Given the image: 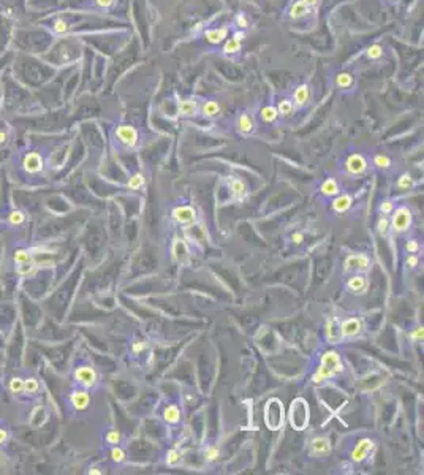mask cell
I'll return each mask as SVG.
<instances>
[{"label":"cell","instance_id":"46","mask_svg":"<svg viewBox=\"0 0 424 475\" xmlns=\"http://www.w3.org/2000/svg\"><path fill=\"white\" fill-rule=\"evenodd\" d=\"M122 440V434L119 433V431H110V433L106 434V442L111 443V445H117Z\"/></svg>","mask_w":424,"mask_h":475},{"label":"cell","instance_id":"32","mask_svg":"<svg viewBox=\"0 0 424 475\" xmlns=\"http://www.w3.org/2000/svg\"><path fill=\"white\" fill-rule=\"evenodd\" d=\"M13 260H15V263L18 265H22V263H32L34 260H32V253L27 249H19L15 252V255H13Z\"/></svg>","mask_w":424,"mask_h":475},{"label":"cell","instance_id":"5","mask_svg":"<svg viewBox=\"0 0 424 475\" xmlns=\"http://www.w3.org/2000/svg\"><path fill=\"white\" fill-rule=\"evenodd\" d=\"M411 220H413V215H411L410 209L405 206H401V208H397L396 211H392L389 225L392 227V230L396 233H404L405 230L410 228Z\"/></svg>","mask_w":424,"mask_h":475},{"label":"cell","instance_id":"52","mask_svg":"<svg viewBox=\"0 0 424 475\" xmlns=\"http://www.w3.org/2000/svg\"><path fill=\"white\" fill-rule=\"evenodd\" d=\"M8 439H10V431L5 428H0V445H3Z\"/></svg>","mask_w":424,"mask_h":475},{"label":"cell","instance_id":"53","mask_svg":"<svg viewBox=\"0 0 424 475\" xmlns=\"http://www.w3.org/2000/svg\"><path fill=\"white\" fill-rule=\"evenodd\" d=\"M291 239H293V243H295L296 246H299V244L302 243V241H304V234L299 233V231H296V233H293V236H291Z\"/></svg>","mask_w":424,"mask_h":475},{"label":"cell","instance_id":"6","mask_svg":"<svg viewBox=\"0 0 424 475\" xmlns=\"http://www.w3.org/2000/svg\"><path fill=\"white\" fill-rule=\"evenodd\" d=\"M245 30H236L231 37H228L226 40L223 41V48H221V53L225 56H238L240 53V49H242V43L245 40Z\"/></svg>","mask_w":424,"mask_h":475},{"label":"cell","instance_id":"57","mask_svg":"<svg viewBox=\"0 0 424 475\" xmlns=\"http://www.w3.org/2000/svg\"><path fill=\"white\" fill-rule=\"evenodd\" d=\"M6 141H8V133L0 130V144H5Z\"/></svg>","mask_w":424,"mask_h":475},{"label":"cell","instance_id":"9","mask_svg":"<svg viewBox=\"0 0 424 475\" xmlns=\"http://www.w3.org/2000/svg\"><path fill=\"white\" fill-rule=\"evenodd\" d=\"M291 100H293L296 108H306L312 101V87L307 82L297 84L293 91V95H291Z\"/></svg>","mask_w":424,"mask_h":475},{"label":"cell","instance_id":"36","mask_svg":"<svg viewBox=\"0 0 424 475\" xmlns=\"http://www.w3.org/2000/svg\"><path fill=\"white\" fill-rule=\"evenodd\" d=\"M8 388H10V391L13 393V395H22V393H24V379H21V377L11 379Z\"/></svg>","mask_w":424,"mask_h":475},{"label":"cell","instance_id":"40","mask_svg":"<svg viewBox=\"0 0 424 475\" xmlns=\"http://www.w3.org/2000/svg\"><path fill=\"white\" fill-rule=\"evenodd\" d=\"M53 29H54V32L57 35H63L70 30V24L65 21V19L59 18V19H55V21H54V27Z\"/></svg>","mask_w":424,"mask_h":475},{"label":"cell","instance_id":"59","mask_svg":"<svg viewBox=\"0 0 424 475\" xmlns=\"http://www.w3.org/2000/svg\"><path fill=\"white\" fill-rule=\"evenodd\" d=\"M391 2H401V0H391Z\"/></svg>","mask_w":424,"mask_h":475},{"label":"cell","instance_id":"20","mask_svg":"<svg viewBox=\"0 0 424 475\" xmlns=\"http://www.w3.org/2000/svg\"><path fill=\"white\" fill-rule=\"evenodd\" d=\"M347 287L354 295H364L367 288H369V282H367V279L364 276L358 274V276H353L348 279Z\"/></svg>","mask_w":424,"mask_h":475},{"label":"cell","instance_id":"35","mask_svg":"<svg viewBox=\"0 0 424 475\" xmlns=\"http://www.w3.org/2000/svg\"><path fill=\"white\" fill-rule=\"evenodd\" d=\"M373 165H375V167L380 168V170H388V168H391L392 162L386 154H377L375 157H373Z\"/></svg>","mask_w":424,"mask_h":475},{"label":"cell","instance_id":"44","mask_svg":"<svg viewBox=\"0 0 424 475\" xmlns=\"http://www.w3.org/2000/svg\"><path fill=\"white\" fill-rule=\"evenodd\" d=\"M181 459H182V456H181L179 452H177V450H169V452H168L166 462L169 466H177L181 462Z\"/></svg>","mask_w":424,"mask_h":475},{"label":"cell","instance_id":"14","mask_svg":"<svg viewBox=\"0 0 424 475\" xmlns=\"http://www.w3.org/2000/svg\"><path fill=\"white\" fill-rule=\"evenodd\" d=\"M220 113H221V106L217 100L209 98V100L203 101V103H200L198 114L203 119H215L220 116Z\"/></svg>","mask_w":424,"mask_h":475},{"label":"cell","instance_id":"56","mask_svg":"<svg viewBox=\"0 0 424 475\" xmlns=\"http://www.w3.org/2000/svg\"><path fill=\"white\" fill-rule=\"evenodd\" d=\"M144 348H146V344H143V342H136V344L133 345V352H135V353H138V352L144 350Z\"/></svg>","mask_w":424,"mask_h":475},{"label":"cell","instance_id":"49","mask_svg":"<svg viewBox=\"0 0 424 475\" xmlns=\"http://www.w3.org/2000/svg\"><path fill=\"white\" fill-rule=\"evenodd\" d=\"M405 249H407L408 253H416L418 250H420V243H418L416 239H411L407 243V246H405Z\"/></svg>","mask_w":424,"mask_h":475},{"label":"cell","instance_id":"11","mask_svg":"<svg viewBox=\"0 0 424 475\" xmlns=\"http://www.w3.org/2000/svg\"><path fill=\"white\" fill-rule=\"evenodd\" d=\"M22 168L24 171H27L30 174H37L43 171L44 168V162L40 152H27L22 158Z\"/></svg>","mask_w":424,"mask_h":475},{"label":"cell","instance_id":"8","mask_svg":"<svg viewBox=\"0 0 424 475\" xmlns=\"http://www.w3.org/2000/svg\"><path fill=\"white\" fill-rule=\"evenodd\" d=\"M367 158L361 154V152H353L347 157L345 160V170L347 173H350L353 176H358V174H363L364 171L367 170Z\"/></svg>","mask_w":424,"mask_h":475},{"label":"cell","instance_id":"25","mask_svg":"<svg viewBox=\"0 0 424 475\" xmlns=\"http://www.w3.org/2000/svg\"><path fill=\"white\" fill-rule=\"evenodd\" d=\"M320 192L325 196H337L340 193V187L339 182L334 179V177H328V179L321 184Z\"/></svg>","mask_w":424,"mask_h":475},{"label":"cell","instance_id":"47","mask_svg":"<svg viewBox=\"0 0 424 475\" xmlns=\"http://www.w3.org/2000/svg\"><path fill=\"white\" fill-rule=\"evenodd\" d=\"M378 211L382 212V214H385V215H386V214H391L392 211H394V203H392L391 200H386V201H383L382 205H380Z\"/></svg>","mask_w":424,"mask_h":475},{"label":"cell","instance_id":"55","mask_svg":"<svg viewBox=\"0 0 424 475\" xmlns=\"http://www.w3.org/2000/svg\"><path fill=\"white\" fill-rule=\"evenodd\" d=\"M302 2L306 3V5L309 6V8H310V10H312V8H315V6L320 3V0H302Z\"/></svg>","mask_w":424,"mask_h":475},{"label":"cell","instance_id":"2","mask_svg":"<svg viewBox=\"0 0 424 475\" xmlns=\"http://www.w3.org/2000/svg\"><path fill=\"white\" fill-rule=\"evenodd\" d=\"M290 424L293 426L296 431H304L309 424V418H310V410H309V404L304 398H296L290 405Z\"/></svg>","mask_w":424,"mask_h":475},{"label":"cell","instance_id":"23","mask_svg":"<svg viewBox=\"0 0 424 475\" xmlns=\"http://www.w3.org/2000/svg\"><path fill=\"white\" fill-rule=\"evenodd\" d=\"M334 84L340 91H347L354 86V76L350 72H339L334 76Z\"/></svg>","mask_w":424,"mask_h":475},{"label":"cell","instance_id":"4","mask_svg":"<svg viewBox=\"0 0 424 475\" xmlns=\"http://www.w3.org/2000/svg\"><path fill=\"white\" fill-rule=\"evenodd\" d=\"M114 136H116L117 143L122 144L127 149H133L136 148L139 143V132L136 127H133L130 124H120L116 127L114 130Z\"/></svg>","mask_w":424,"mask_h":475},{"label":"cell","instance_id":"28","mask_svg":"<svg viewBox=\"0 0 424 475\" xmlns=\"http://www.w3.org/2000/svg\"><path fill=\"white\" fill-rule=\"evenodd\" d=\"M351 206V196L350 195H339L337 198L332 201V208L335 212H345Z\"/></svg>","mask_w":424,"mask_h":475},{"label":"cell","instance_id":"42","mask_svg":"<svg viewBox=\"0 0 424 475\" xmlns=\"http://www.w3.org/2000/svg\"><path fill=\"white\" fill-rule=\"evenodd\" d=\"M35 268H37V266H35L34 262H32V263H22V265L18 266L16 272L19 276H30V274H34V272H35Z\"/></svg>","mask_w":424,"mask_h":475},{"label":"cell","instance_id":"30","mask_svg":"<svg viewBox=\"0 0 424 475\" xmlns=\"http://www.w3.org/2000/svg\"><path fill=\"white\" fill-rule=\"evenodd\" d=\"M163 418H165V421H168L171 424L179 421L181 412H179V409H177V405H168V407L165 409V412H163Z\"/></svg>","mask_w":424,"mask_h":475},{"label":"cell","instance_id":"24","mask_svg":"<svg viewBox=\"0 0 424 475\" xmlns=\"http://www.w3.org/2000/svg\"><path fill=\"white\" fill-rule=\"evenodd\" d=\"M329 452H331V445H329V440L326 437H315L312 440V453L313 455L325 456Z\"/></svg>","mask_w":424,"mask_h":475},{"label":"cell","instance_id":"22","mask_svg":"<svg viewBox=\"0 0 424 475\" xmlns=\"http://www.w3.org/2000/svg\"><path fill=\"white\" fill-rule=\"evenodd\" d=\"M361 331V322L358 319H347L340 326L342 338H353Z\"/></svg>","mask_w":424,"mask_h":475},{"label":"cell","instance_id":"19","mask_svg":"<svg viewBox=\"0 0 424 475\" xmlns=\"http://www.w3.org/2000/svg\"><path fill=\"white\" fill-rule=\"evenodd\" d=\"M309 13H310V8L302 2V0H295V2H291L287 10L288 18L293 19V21H297V19L309 16Z\"/></svg>","mask_w":424,"mask_h":475},{"label":"cell","instance_id":"50","mask_svg":"<svg viewBox=\"0 0 424 475\" xmlns=\"http://www.w3.org/2000/svg\"><path fill=\"white\" fill-rule=\"evenodd\" d=\"M217 458H219V448L211 447V448L206 450V459L207 461H214V459H217Z\"/></svg>","mask_w":424,"mask_h":475},{"label":"cell","instance_id":"48","mask_svg":"<svg viewBox=\"0 0 424 475\" xmlns=\"http://www.w3.org/2000/svg\"><path fill=\"white\" fill-rule=\"evenodd\" d=\"M93 3L97 5L98 8L108 10V8H111L114 3H116V0H93Z\"/></svg>","mask_w":424,"mask_h":475},{"label":"cell","instance_id":"3","mask_svg":"<svg viewBox=\"0 0 424 475\" xmlns=\"http://www.w3.org/2000/svg\"><path fill=\"white\" fill-rule=\"evenodd\" d=\"M285 412H283V402L280 399L272 398L266 402L264 407V423L271 431H278L283 426Z\"/></svg>","mask_w":424,"mask_h":475},{"label":"cell","instance_id":"29","mask_svg":"<svg viewBox=\"0 0 424 475\" xmlns=\"http://www.w3.org/2000/svg\"><path fill=\"white\" fill-rule=\"evenodd\" d=\"M173 255H174V258L177 260V262H184V260L187 258L188 249H187V246H185L184 241H176V243L173 244Z\"/></svg>","mask_w":424,"mask_h":475},{"label":"cell","instance_id":"10","mask_svg":"<svg viewBox=\"0 0 424 475\" xmlns=\"http://www.w3.org/2000/svg\"><path fill=\"white\" fill-rule=\"evenodd\" d=\"M370 260L364 253H353V255L347 257L345 260V271H358V272H366L369 271Z\"/></svg>","mask_w":424,"mask_h":475},{"label":"cell","instance_id":"37","mask_svg":"<svg viewBox=\"0 0 424 475\" xmlns=\"http://www.w3.org/2000/svg\"><path fill=\"white\" fill-rule=\"evenodd\" d=\"M411 186H413V177H411V174L410 173L401 174V177L397 179V187L401 190H408Z\"/></svg>","mask_w":424,"mask_h":475},{"label":"cell","instance_id":"26","mask_svg":"<svg viewBox=\"0 0 424 475\" xmlns=\"http://www.w3.org/2000/svg\"><path fill=\"white\" fill-rule=\"evenodd\" d=\"M277 117H278V113L276 110V105H264L261 110H259V119L266 124L276 122Z\"/></svg>","mask_w":424,"mask_h":475},{"label":"cell","instance_id":"41","mask_svg":"<svg viewBox=\"0 0 424 475\" xmlns=\"http://www.w3.org/2000/svg\"><path fill=\"white\" fill-rule=\"evenodd\" d=\"M389 219L388 217H380L378 222H377V233L380 234V236H386L388 234V230H389Z\"/></svg>","mask_w":424,"mask_h":475},{"label":"cell","instance_id":"21","mask_svg":"<svg viewBox=\"0 0 424 475\" xmlns=\"http://www.w3.org/2000/svg\"><path fill=\"white\" fill-rule=\"evenodd\" d=\"M276 110L278 113V116H282L285 119H290L295 114L296 106H295L293 100H291L290 97H282V98H278L277 105H276Z\"/></svg>","mask_w":424,"mask_h":475},{"label":"cell","instance_id":"51","mask_svg":"<svg viewBox=\"0 0 424 475\" xmlns=\"http://www.w3.org/2000/svg\"><path fill=\"white\" fill-rule=\"evenodd\" d=\"M405 263H407V266H410V268H416L418 263H420V258H418L415 253H411V255H408L407 260H405Z\"/></svg>","mask_w":424,"mask_h":475},{"label":"cell","instance_id":"54","mask_svg":"<svg viewBox=\"0 0 424 475\" xmlns=\"http://www.w3.org/2000/svg\"><path fill=\"white\" fill-rule=\"evenodd\" d=\"M411 336H413V339H416V341H421V339H423V336H424V331H423V326H420V328H416V329H415V331H413V334H411Z\"/></svg>","mask_w":424,"mask_h":475},{"label":"cell","instance_id":"33","mask_svg":"<svg viewBox=\"0 0 424 475\" xmlns=\"http://www.w3.org/2000/svg\"><path fill=\"white\" fill-rule=\"evenodd\" d=\"M38 390H40V383L38 380L34 377L24 379V393L25 395H37Z\"/></svg>","mask_w":424,"mask_h":475},{"label":"cell","instance_id":"39","mask_svg":"<svg viewBox=\"0 0 424 475\" xmlns=\"http://www.w3.org/2000/svg\"><path fill=\"white\" fill-rule=\"evenodd\" d=\"M144 186V176L141 173H135L129 181V189L130 190H139Z\"/></svg>","mask_w":424,"mask_h":475},{"label":"cell","instance_id":"16","mask_svg":"<svg viewBox=\"0 0 424 475\" xmlns=\"http://www.w3.org/2000/svg\"><path fill=\"white\" fill-rule=\"evenodd\" d=\"M236 129L240 135H250V133H253V130H255V119H253V116L249 111H244L238 117Z\"/></svg>","mask_w":424,"mask_h":475},{"label":"cell","instance_id":"38","mask_svg":"<svg viewBox=\"0 0 424 475\" xmlns=\"http://www.w3.org/2000/svg\"><path fill=\"white\" fill-rule=\"evenodd\" d=\"M231 190H233V195L236 196V198H242L245 195V186L242 181L239 179H233L231 181Z\"/></svg>","mask_w":424,"mask_h":475},{"label":"cell","instance_id":"27","mask_svg":"<svg viewBox=\"0 0 424 475\" xmlns=\"http://www.w3.org/2000/svg\"><path fill=\"white\" fill-rule=\"evenodd\" d=\"M383 56H385V49H383V46L380 43H373V44H370V46L366 49V57L369 60L378 62V60L383 59Z\"/></svg>","mask_w":424,"mask_h":475},{"label":"cell","instance_id":"58","mask_svg":"<svg viewBox=\"0 0 424 475\" xmlns=\"http://www.w3.org/2000/svg\"><path fill=\"white\" fill-rule=\"evenodd\" d=\"M89 474H97V475H100V474H101V471H98L97 467H92L91 471H89Z\"/></svg>","mask_w":424,"mask_h":475},{"label":"cell","instance_id":"31","mask_svg":"<svg viewBox=\"0 0 424 475\" xmlns=\"http://www.w3.org/2000/svg\"><path fill=\"white\" fill-rule=\"evenodd\" d=\"M46 410H44L43 407H37L34 410V414H32V418H30V424L32 426H35V428H40L41 424L46 421Z\"/></svg>","mask_w":424,"mask_h":475},{"label":"cell","instance_id":"15","mask_svg":"<svg viewBox=\"0 0 424 475\" xmlns=\"http://www.w3.org/2000/svg\"><path fill=\"white\" fill-rule=\"evenodd\" d=\"M173 219L181 225L192 224V222H195V219H196V212H195V209L190 206H179L173 211Z\"/></svg>","mask_w":424,"mask_h":475},{"label":"cell","instance_id":"34","mask_svg":"<svg viewBox=\"0 0 424 475\" xmlns=\"http://www.w3.org/2000/svg\"><path fill=\"white\" fill-rule=\"evenodd\" d=\"M234 25H236L238 30H245L250 25V19L245 15L244 11H239L236 16H234Z\"/></svg>","mask_w":424,"mask_h":475},{"label":"cell","instance_id":"13","mask_svg":"<svg viewBox=\"0 0 424 475\" xmlns=\"http://www.w3.org/2000/svg\"><path fill=\"white\" fill-rule=\"evenodd\" d=\"M203 35H204L206 41L214 44V46H219L228 37H230V29H228V25H221V27H211V29H206L203 32Z\"/></svg>","mask_w":424,"mask_h":475},{"label":"cell","instance_id":"17","mask_svg":"<svg viewBox=\"0 0 424 475\" xmlns=\"http://www.w3.org/2000/svg\"><path fill=\"white\" fill-rule=\"evenodd\" d=\"M70 401H72V405L76 410H86L89 407V404H91V395H89L87 390H76L72 393V396H70Z\"/></svg>","mask_w":424,"mask_h":475},{"label":"cell","instance_id":"43","mask_svg":"<svg viewBox=\"0 0 424 475\" xmlns=\"http://www.w3.org/2000/svg\"><path fill=\"white\" fill-rule=\"evenodd\" d=\"M8 220L11 225H22L24 220H25V214L22 211H13L8 215Z\"/></svg>","mask_w":424,"mask_h":475},{"label":"cell","instance_id":"7","mask_svg":"<svg viewBox=\"0 0 424 475\" xmlns=\"http://www.w3.org/2000/svg\"><path fill=\"white\" fill-rule=\"evenodd\" d=\"M74 380L79 385H82L84 388H92V386L97 385L98 382V376L97 371L91 366H79L78 369L74 371Z\"/></svg>","mask_w":424,"mask_h":475},{"label":"cell","instance_id":"12","mask_svg":"<svg viewBox=\"0 0 424 475\" xmlns=\"http://www.w3.org/2000/svg\"><path fill=\"white\" fill-rule=\"evenodd\" d=\"M200 103L201 101L196 97L182 98V100H179V103H177V114H179L181 117H193L198 114Z\"/></svg>","mask_w":424,"mask_h":475},{"label":"cell","instance_id":"45","mask_svg":"<svg viewBox=\"0 0 424 475\" xmlns=\"http://www.w3.org/2000/svg\"><path fill=\"white\" fill-rule=\"evenodd\" d=\"M111 459L114 462H124L125 461V452L120 447L116 445V447L111 450Z\"/></svg>","mask_w":424,"mask_h":475},{"label":"cell","instance_id":"1","mask_svg":"<svg viewBox=\"0 0 424 475\" xmlns=\"http://www.w3.org/2000/svg\"><path fill=\"white\" fill-rule=\"evenodd\" d=\"M339 372H342V363H340L339 353L334 350H329L321 357V364L313 374L312 382L315 385H320L323 382H326L328 379L337 376Z\"/></svg>","mask_w":424,"mask_h":475},{"label":"cell","instance_id":"18","mask_svg":"<svg viewBox=\"0 0 424 475\" xmlns=\"http://www.w3.org/2000/svg\"><path fill=\"white\" fill-rule=\"evenodd\" d=\"M373 448V442L370 439H361L358 442V445L354 447V450L351 452V459L354 462H361L367 458V455Z\"/></svg>","mask_w":424,"mask_h":475}]
</instances>
